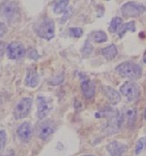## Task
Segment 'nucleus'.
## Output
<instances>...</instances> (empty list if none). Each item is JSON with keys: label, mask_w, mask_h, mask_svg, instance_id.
<instances>
[{"label": "nucleus", "mask_w": 146, "mask_h": 156, "mask_svg": "<svg viewBox=\"0 0 146 156\" xmlns=\"http://www.w3.org/2000/svg\"><path fill=\"white\" fill-rule=\"evenodd\" d=\"M33 29L39 37L51 40L55 35V23L50 18H43L34 24Z\"/></svg>", "instance_id": "obj_1"}, {"label": "nucleus", "mask_w": 146, "mask_h": 156, "mask_svg": "<svg viewBox=\"0 0 146 156\" xmlns=\"http://www.w3.org/2000/svg\"><path fill=\"white\" fill-rule=\"evenodd\" d=\"M116 71L121 76L129 78L130 80L139 79L142 75V67L137 63L130 62H125L116 67Z\"/></svg>", "instance_id": "obj_2"}, {"label": "nucleus", "mask_w": 146, "mask_h": 156, "mask_svg": "<svg viewBox=\"0 0 146 156\" xmlns=\"http://www.w3.org/2000/svg\"><path fill=\"white\" fill-rule=\"evenodd\" d=\"M55 132V123L53 120L45 119L38 122L35 126L36 136L42 140H48Z\"/></svg>", "instance_id": "obj_3"}, {"label": "nucleus", "mask_w": 146, "mask_h": 156, "mask_svg": "<svg viewBox=\"0 0 146 156\" xmlns=\"http://www.w3.org/2000/svg\"><path fill=\"white\" fill-rule=\"evenodd\" d=\"M121 94L123 95L128 101H135L140 98V87L135 82L128 81L125 82L120 88Z\"/></svg>", "instance_id": "obj_4"}, {"label": "nucleus", "mask_w": 146, "mask_h": 156, "mask_svg": "<svg viewBox=\"0 0 146 156\" xmlns=\"http://www.w3.org/2000/svg\"><path fill=\"white\" fill-rule=\"evenodd\" d=\"M146 11L144 5L138 2L130 1L122 6V14L125 18H134L141 16Z\"/></svg>", "instance_id": "obj_5"}, {"label": "nucleus", "mask_w": 146, "mask_h": 156, "mask_svg": "<svg viewBox=\"0 0 146 156\" xmlns=\"http://www.w3.org/2000/svg\"><path fill=\"white\" fill-rule=\"evenodd\" d=\"M37 102V116L39 119H44L53 109V101L51 98L39 96L36 99Z\"/></svg>", "instance_id": "obj_6"}, {"label": "nucleus", "mask_w": 146, "mask_h": 156, "mask_svg": "<svg viewBox=\"0 0 146 156\" xmlns=\"http://www.w3.org/2000/svg\"><path fill=\"white\" fill-rule=\"evenodd\" d=\"M32 106V100L30 98H23L14 109V116L16 119H22L26 117L30 112Z\"/></svg>", "instance_id": "obj_7"}, {"label": "nucleus", "mask_w": 146, "mask_h": 156, "mask_svg": "<svg viewBox=\"0 0 146 156\" xmlns=\"http://www.w3.org/2000/svg\"><path fill=\"white\" fill-rule=\"evenodd\" d=\"M6 52L8 58H11V60L19 61L26 56V48L19 41H14L10 43L6 48Z\"/></svg>", "instance_id": "obj_8"}, {"label": "nucleus", "mask_w": 146, "mask_h": 156, "mask_svg": "<svg viewBox=\"0 0 146 156\" xmlns=\"http://www.w3.org/2000/svg\"><path fill=\"white\" fill-rule=\"evenodd\" d=\"M0 15L1 17L8 20V21H13L18 16V7L16 3L13 1H5L0 6Z\"/></svg>", "instance_id": "obj_9"}, {"label": "nucleus", "mask_w": 146, "mask_h": 156, "mask_svg": "<svg viewBox=\"0 0 146 156\" xmlns=\"http://www.w3.org/2000/svg\"><path fill=\"white\" fill-rule=\"evenodd\" d=\"M17 136L22 143L24 144L29 143L32 136L31 124L29 122H23V123H22L17 129Z\"/></svg>", "instance_id": "obj_10"}, {"label": "nucleus", "mask_w": 146, "mask_h": 156, "mask_svg": "<svg viewBox=\"0 0 146 156\" xmlns=\"http://www.w3.org/2000/svg\"><path fill=\"white\" fill-rule=\"evenodd\" d=\"M128 146L126 144L120 143V141H111L109 144H107L106 149L110 153L111 156H122L123 153H125L127 151Z\"/></svg>", "instance_id": "obj_11"}, {"label": "nucleus", "mask_w": 146, "mask_h": 156, "mask_svg": "<svg viewBox=\"0 0 146 156\" xmlns=\"http://www.w3.org/2000/svg\"><path fill=\"white\" fill-rule=\"evenodd\" d=\"M103 95L109 100V101L112 105H118L121 101V95L119 94L118 91H116L110 86H102L101 88Z\"/></svg>", "instance_id": "obj_12"}, {"label": "nucleus", "mask_w": 146, "mask_h": 156, "mask_svg": "<svg viewBox=\"0 0 146 156\" xmlns=\"http://www.w3.org/2000/svg\"><path fill=\"white\" fill-rule=\"evenodd\" d=\"M81 90L86 99L90 100L95 96L96 86L94 84V82H92L90 79H84L81 82Z\"/></svg>", "instance_id": "obj_13"}, {"label": "nucleus", "mask_w": 146, "mask_h": 156, "mask_svg": "<svg viewBox=\"0 0 146 156\" xmlns=\"http://www.w3.org/2000/svg\"><path fill=\"white\" fill-rule=\"evenodd\" d=\"M39 83V74L35 69H31V68H28L27 71V75L26 78V84L28 87H36Z\"/></svg>", "instance_id": "obj_14"}, {"label": "nucleus", "mask_w": 146, "mask_h": 156, "mask_svg": "<svg viewBox=\"0 0 146 156\" xmlns=\"http://www.w3.org/2000/svg\"><path fill=\"white\" fill-rule=\"evenodd\" d=\"M117 54H118V50H117L115 45H109L101 50V55L108 61L114 60L117 56Z\"/></svg>", "instance_id": "obj_15"}, {"label": "nucleus", "mask_w": 146, "mask_h": 156, "mask_svg": "<svg viewBox=\"0 0 146 156\" xmlns=\"http://www.w3.org/2000/svg\"><path fill=\"white\" fill-rule=\"evenodd\" d=\"M127 31H130V32H134L135 31V26H134V22H128L125 23H122V26L118 29V35L120 38H122Z\"/></svg>", "instance_id": "obj_16"}, {"label": "nucleus", "mask_w": 146, "mask_h": 156, "mask_svg": "<svg viewBox=\"0 0 146 156\" xmlns=\"http://www.w3.org/2000/svg\"><path fill=\"white\" fill-rule=\"evenodd\" d=\"M90 36L92 38V41H95L96 43H103L107 41V34L102 31V30H96V31H92Z\"/></svg>", "instance_id": "obj_17"}, {"label": "nucleus", "mask_w": 146, "mask_h": 156, "mask_svg": "<svg viewBox=\"0 0 146 156\" xmlns=\"http://www.w3.org/2000/svg\"><path fill=\"white\" fill-rule=\"evenodd\" d=\"M136 109L134 107H131V108H129L128 111L126 112V118L127 121H128V125L129 127H134L135 121H136Z\"/></svg>", "instance_id": "obj_18"}, {"label": "nucleus", "mask_w": 146, "mask_h": 156, "mask_svg": "<svg viewBox=\"0 0 146 156\" xmlns=\"http://www.w3.org/2000/svg\"><path fill=\"white\" fill-rule=\"evenodd\" d=\"M68 2H69V0H57L54 5V12L56 14H61L64 12V10L68 6Z\"/></svg>", "instance_id": "obj_19"}, {"label": "nucleus", "mask_w": 146, "mask_h": 156, "mask_svg": "<svg viewBox=\"0 0 146 156\" xmlns=\"http://www.w3.org/2000/svg\"><path fill=\"white\" fill-rule=\"evenodd\" d=\"M123 23V20L120 17H115L112 19V21L110 23V26H109V31L111 33H115L118 31V29L120 28V27L122 26Z\"/></svg>", "instance_id": "obj_20"}, {"label": "nucleus", "mask_w": 146, "mask_h": 156, "mask_svg": "<svg viewBox=\"0 0 146 156\" xmlns=\"http://www.w3.org/2000/svg\"><path fill=\"white\" fill-rule=\"evenodd\" d=\"M69 36L73 38H80L83 35V29L81 27H70L68 29Z\"/></svg>", "instance_id": "obj_21"}, {"label": "nucleus", "mask_w": 146, "mask_h": 156, "mask_svg": "<svg viewBox=\"0 0 146 156\" xmlns=\"http://www.w3.org/2000/svg\"><path fill=\"white\" fill-rule=\"evenodd\" d=\"M82 55H83V58H87V57H89L92 52V44L89 42V41H86L85 44H84V46H83L82 48Z\"/></svg>", "instance_id": "obj_22"}, {"label": "nucleus", "mask_w": 146, "mask_h": 156, "mask_svg": "<svg viewBox=\"0 0 146 156\" xmlns=\"http://www.w3.org/2000/svg\"><path fill=\"white\" fill-rule=\"evenodd\" d=\"M73 11H74V9H73V7H71V6L67 7V8L64 10V13H63V16L61 17V23H65L67 20L72 16Z\"/></svg>", "instance_id": "obj_23"}, {"label": "nucleus", "mask_w": 146, "mask_h": 156, "mask_svg": "<svg viewBox=\"0 0 146 156\" xmlns=\"http://www.w3.org/2000/svg\"><path fill=\"white\" fill-rule=\"evenodd\" d=\"M144 146H145V141H144V140H142V139L139 140L137 141V144H136V146H135V154L138 155L141 152V151L143 150Z\"/></svg>", "instance_id": "obj_24"}, {"label": "nucleus", "mask_w": 146, "mask_h": 156, "mask_svg": "<svg viewBox=\"0 0 146 156\" xmlns=\"http://www.w3.org/2000/svg\"><path fill=\"white\" fill-rule=\"evenodd\" d=\"M6 133L5 131L1 130L0 131V150L3 149L5 147V144H6Z\"/></svg>", "instance_id": "obj_25"}, {"label": "nucleus", "mask_w": 146, "mask_h": 156, "mask_svg": "<svg viewBox=\"0 0 146 156\" xmlns=\"http://www.w3.org/2000/svg\"><path fill=\"white\" fill-rule=\"evenodd\" d=\"M27 57L28 58H30V60H37V58H39L38 52L35 49H29L27 51Z\"/></svg>", "instance_id": "obj_26"}, {"label": "nucleus", "mask_w": 146, "mask_h": 156, "mask_svg": "<svg viewBox=\"0 0 146 156\" xmlns=\"http://www.w3.org/2000/svg\"><path fill=\"white\" fill-rule=\"evenodd\" d=\"M8 28L6 27V24L3 23H0V37H2L5 33L7 32Z\"/></svg>", "instance_id": "obj_27"}, {"label": "nucleus", "mask_w": 146, "mask_h": 156, "mask_svg": "<svg viewBox=\"0 0 146 156\" xmlns=\"http://www.w3.org/2000/svg\"><path fill=\"white\" fill-rule=\"evenodd\" d=\"M0 156H14V154L7 152V153H3V154H0Z\"/></svg>", "instance_id": "obj_28"}, {"label": "nucleus", "mask_w": 146, "mask_h": 156, "mask_svg": "<svg viewBox=\"0 0 146 156\" xmlns=\"http://www.w3.org/2000/svg\"><path fill=\"white\" fill-rule=\"evenodd\" d=\"M143 62L146 63V51H145V53H144V56H143Z\"/></svg>", "instance_id": "obj_29"}, {"label": "nucleus", "mask_w": 146, "mask_h": 156, "mask_svg": "<svg viewBox=\"0 0 146 156\" xmlns=\"http://www.w3.org/2000/svg\"><path fill=\"white\" fill-rule=\"evenodd\" d=\"M144 119L146 120V108H145V110H144Z\"/></svg>", "instance_id": "obj_30"}, {"label": "nucleus", "mask_w": 146, "mask_h": 156, "mask_svg": "<svg viewBox=\"0 0 146 156\" xmlns=\"http://www.w3.org/2000/svg\"><path fill=\"white\" fill-rule=\"evenodd\" d=\"M83 156H94V155H83Z\"/></svg>", "instance_id": "obj_31"}, {"label": "nucleus", "mask_w": 146, "mask_h": 156, "mask_svg": "<svg viewBox=\"0 0 146 156\" xmlns=\"http://www.w3.org/2000/svg\"><path fill=\"white\" fill-rule=\"evenodd\" d=\"M106 1H109V0H106Z\"/></svg>", "instance_id": "obj_32"}, {"label": "nucleus", "mask_w": 146, "mask_h": 156, "mask_svg": "<svg viewBox=\"0 0 146 156\" xmlns=\"http://www.w3.org/2000/svg\"><path fill=\"white\" fill-rule=\"evenodd\" d=\"M0 101H1V99H0Z\"/></svg>", "instance_id": "obj_33"}]
</instances>
